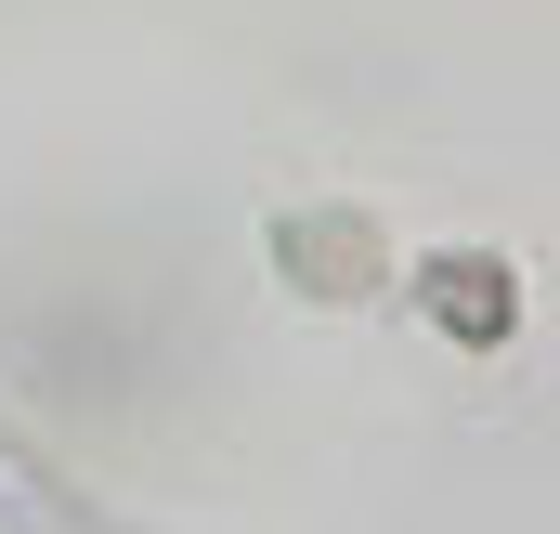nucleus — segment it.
<instances>
[{
    "mask_svg": "<svg viewBox=\"0 0 560 534\" xmlns=\"http://www.w3.org/2000/svg\"><path fill=\"white\" fill-rule=\"evenodd\" d=\"M430 313H443V326H469V339H495V326H509V287H495V274H430Z\"/></svg>",
    "mask_w": 560,
    "mask_h": 534,
    "instance_id": "nucleus-1",
    "label": "nucleus"
}]
</instances>
